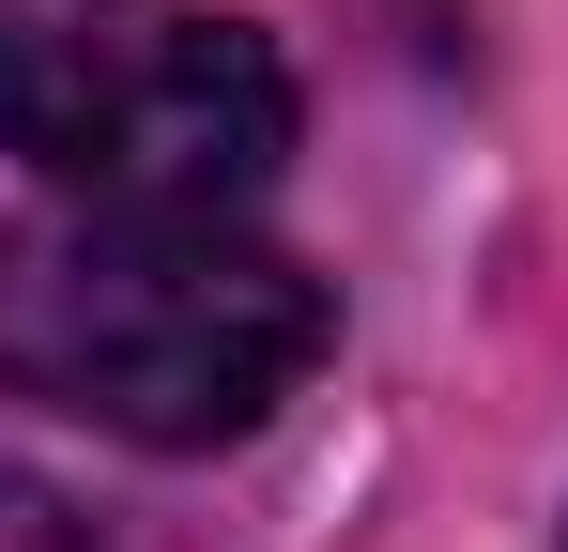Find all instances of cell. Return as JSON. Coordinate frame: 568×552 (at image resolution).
<instances>
[{
  "mask_svg": "<svg viewBox=\"0 0 568 552\" xmlns=\"http://www.w3.org/2000/svg\"><path fill=\"white\" fill-rule=\"evenodd\" d=\"M0 154L62 200L231 215L292 154V78L200 0H0Z\"/></svg>",
  "mask_w": 568,
  "mask_h": 552,
  "instance_id": "obj_2",
  "label": "cell"
},
{
  "mask_svg": "<svg viewBox=\"0 0 568 552\" xmlns=\"http://www.w3.org/2000/svg\"><path fill=\"white\" fill-rule=\"evenodd\" d=\"M323 276L170 200H62L0 231V399H47L108 446H246L323 368Z\"/></svg>",
  "mask_w": 568,
  "mask_h": 552,
  "instance_id": "obj_1",
  "label": "cell"
},
{
  "mask_svg": "<svg viewBox=\"0 0 568 552\" xmlns=\"http://www.w3.org/2000/svg\"><path fill=\"white\" fill-rule=\"evenodd\" d=\"M0 552H93V538H78V522H62L31 476H0Z\"/></svg>",
  "mask_w": 568,
  "mask_h": 552,
  "instance_id": "obj_3",
  "label": "cell"
}]
</instances>
